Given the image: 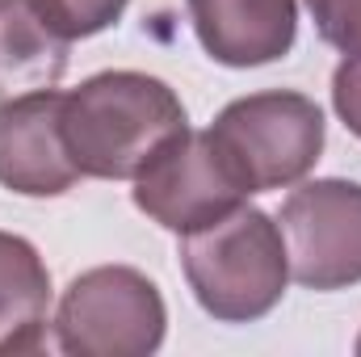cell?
I'll use <instances>...</instances> for the list:
<instances>
[{"mask_svg": "<svg viewBox=\"0 0 361 357\" xmlns=\"http://www.w3.org/2000/svg\"><path fill=\"white\" fill-rule=\"evenodd\" d=\"M185 131L180 97L147 72H101L63 92V143L80 177L135 181Z\"/></svg>", "mask_w": 361, "mask_h": 357, "instance_id": "cell-1", "label": "cell"}, {"mask_svg": "<svg viewBox=\"0 0 361 357\" xmlns=\"http://www.w3.org/2000/svg\"><path fill=\"white\" fill-rule=\"evenodd\" d=\"M180 265L193 298L223 324L269 315L290 282L281 227L257 206H235L210 227L189 231L180 240Z\"/></svg>", "mask_w": 361, "mask_h": 357, "instance_id": "cell-2", "label": "cell"}, {"mask_svg": "<svg viewBox=\"0 0 361 357\" xmlns=\"http://www.w3.org/2000/svg\"><path fill=\"white\" fill-rule=\"evenodd\" d=\"M244 193L302 181L324 152V109L302 92H252L231 101L206 131Z\"/></svg>", "mask_w": 361, "mask_h": 357, "instance_id": "cell-3", "label": "cell"}, {"mask_svg": "<svg viewBox=\"0 0 361 357\" xmlns=\"http://www.w3.org/2000/svg\"><path fill=\"white\" fill-rule=\"evenodd\" d=\"M164 298L147 273L97 265L80 273L55 311L59 349L72 357H147L164 341Z\"/></svg>", "mask_w": 361, "mask_h": 357, "instance_id": "cell-4", "label": "cell"}, {"mask_svg": "<svg viewBox=\"0 0 361 357\" xmlns=\"http://www.w3.org/2000/svg\"><path fill=\"white\" fill-rule=\"evenodd\" d=\"M281 240L290 277L307 290H345L361 282V185L341 177L307 181L281 202Z\"/></svg>", "mask_w": 361, "mask_h": 357, "instance_id": "cell-5", "label": "cell"}, {"mask_svg": "<svg viewBox=\"0 0 361 357\" xmlns=\"http://www.w3.org/2000/svg\"><path fill=\"white\" fill-rule=\"evenodd\" d=\"M244 185L231 177L206 131H185L152 160L147 173L135 177V206L177 236L210 227L244 206Z\"/></svg>", "mask_w": 361, "mask_h": 357, "instance_id": "cell-6", "label": "cell"}, {"mask_svg": "<svg viewBox=\"0 0 361 357\" xmlns=\"http://www.w3.org/2000/svg\"><path fill=\"white\" fill-rule=\"evenodd\" d=\"M63 143V92L42 89L0 105V185L25 198H59L76 185Z\"/></svg>", "mask_w": 361, "mask_h": 357, "instance_id": "cell-7", "label": "cell"}, {"mask_svg": "<svg viewBox=\"0 0 361 357\" xmlns=\"http://www.w3.org/2000/svg\"><path fill=\"white\" fill-rule=\"evenodd\" d=\"M197 42L214 63L261 68L290 55L298 34V0H185Z\"/></svg>", "mask_w": 361, "mask_h": 357, "instance_id": "cell-8", "label": "cell"}, {"mask_svg": "<svg viewBox=\"0 0 361 357\" xmlns=\"http://www.w3.org/2000/svg\"><path fill=\"white\" fill-rule=\"evenodd\" d=\"M72 38L47 0H0V105L55 89L68 72Z\"/></svg>", "mask_w": 361, "mask_h": 357, "instance_id": "cell-9", "label": "cell"}, {"mask_svg": "<svg viewBox=\"0 0 361 357\" xmlns=\"http://www.w3.org/2000/svg\"><path fill=\"white\" fill-rule=\"evenodd\" d=\"M51 273L38 248L0 231V353H34L47 337Z\"/></svg>", "mask_w": 361, "mask_h": 357, "instance_id": "cell-10", "label": "cell"}, {"mask_svg": "<svg viewBox=\"0 0 361 357\" xmlns=\"http://www.w3.org/2000/svg\"><path fill=\"white\" fill-rule=\"evenodd\" d=\"M315 30L328 47H336L345 59L361 55V0H307Z\"/></svg>", "mask_w": 361, "mask_h": 357, "instance_id": "cell-11", "label": "cell"}, {"mask_svg": "<svg viewBox=\"0 0 361 357\" xmlns=\"http://www.w3.org/2000/svg\"><path fill=\"white\" fill-rule=\"evenodd\" d=\"M130 0H47V8L55 13V21L63 25V34L76 38H92L101 30H109Z\"/></svg>", "mask_w": 361, "mask_h": 357, "instance_id": "cell-12", "label": "cell"}, {"mask_svg": "<svg viewBox=\"0 0 361 357\" xmlns=\"http://www.w3.org/2000/svg\"><path fill=\"white\" fill-rule=\"evenodd\" d=\"M332 105L341 114V122L361 139V55L345 59L332 76Z\"/></svg>", "mask_w": 361, "mask_h": 357, "instance_id": "cell-13", "label": "cell"}, {"mask_svg": "<svg viewBox=\"0 0 361 357\" xmlns=\"http://www.w3.org/2000/svg\"><path fill=\"white\" fill-rule=\"evenodd\" d=\"M357 357H361V337H357Z\"/></svg>", "mask_w": 361, "mask_h": 357, "instance_id": "cell-14", "label": "cell"}]
</instances>
